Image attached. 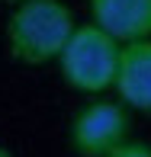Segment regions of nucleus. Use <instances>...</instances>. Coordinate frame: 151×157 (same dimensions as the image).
Returning <instances> with one entry per match:
<instances>
[{"instance_id":"f257e3e1","label":"nucleus","mask_w":151,"mask_h":157,"mask_svg":"<svg viewBox=\"0 0 151 157\" xmlns=\"http://www.w3.org/2000/svg\"><path fill=\"white\" fill-rule=\"evenodd\" d=\"M74 13L61 0H19L6 19V45L19 64H48L74 32Z\"/></svg>"},{"instance_id":"f03ea898","label":"nucleus","mask_w":151,"mask_h":157,"mask_svg":"<svg viewBox=\"0 0 151 157\" xmlns=\"http://www.w3.org/2000/svg\"><path fill=\"white\" fill-rule=\"evenodd\" d=\"M61 77L71 90L77 93H103L116 80V64H119V42L93 23L74 26L71 39L58 52Z\"/></svg>"},{"instance_id":"7ed1b4c3","label":"nucleus","mask_w":151,"mask_h":157,"mask_svg":"<svg viewBox=\"0 0 151 157\" xmlns=\"http://www.w3.org/2000/svg\"><path fill=\"white\" fill-rule=\"evenodd\" d=\"M129 128H132V119H129V109L122 103L97 99V103H87L71 119L68 141L77 157H103L119 141L129 138Z\"/></svg>"},{"instance_id":"20e7f679","label":"nucleus","mask_w":151,"mask_h":157,"mask_svg":"<svg viewBox=\"0 0 151 157\" xmlns=\"http://www.w3.org/2000/svg\"><path fill=\"white\" fill-rule=\"evenodd\" d=\"M113 87H116L119 103L125 109L151 112V39L119 45V64H116Z\"/></svg>"},{"instance_id":"39448f33","label":"nucleus","mask_w":151,"mask_h":157,"mask_svg":"<svg viewBox=\"0 0 151 157\" xmlns=\"http://www.w3.org/2000/svg\"><path fill=\"white\" fill-rule=\"evenodd\" d=\"M90 23L119 42L151 39V0H87Z\"/></svg>"},{"instance_id":"423d86ee","label":"nucleus","mask_w":151,"mask_h":157,"mask_svg":"<svg viewBox=\"0 0 151 157\" xmlns=\"http://www.w3.org/2000/svg\"><path fill=\"white\" fill-rule=\"evenodd\" d=\"M103 157H151V144H148V141H132V138H125V141H119L113 151H106Z\"/></svg>"},{"instance_id":"0eeeda50","label":"nucleus","mask_w":151,"mask_h":157,"mask_svg":"<svg viewBox=\"0 0 151 157\" xmlns=\"http://www.w3.org/2000/svg\"><path fill=\"white\" fill-rule=\"evenodd\" d=\"M0 157H13V151H10L6 144H0Z\"/></svg>"},{"instance_id":"6e6552de","label":"nucleus","mask_w":151,"mask_h":157,"mask_svg":"<svg viewBox=\"0 0 151 157\" xmlns=\"http://www.w3.org/2000/svg\"><path fill=\"white\" fill-rule=\"evenodd\" d=\"M13 3H19V0H13Z\"/></svg>"}]
</instances>
